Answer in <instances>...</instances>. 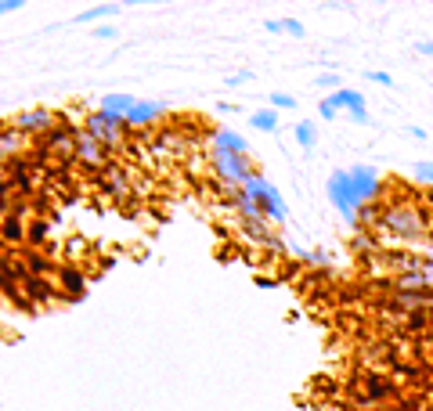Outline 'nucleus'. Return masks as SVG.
Listing matches in <instances>:
<instances>
[{
  "label": "nucleus",
  "instance_id": "obj_1",
  "mask_svg": "<svg viewBox=\"0 0 433 411\" xmlns=\"http://www.w3.org/2000/svg\"><path fill=\"white\" fill-rule=\"evenodd\" d=\"M83 130H87L90 137H98V141L105 145V152H119V148H127L130 126H127V116H116V112L94 109V112H87Z\"/></svg>",
  "mask_w": 433,
  "mask_h": 411
},
{
  "label": "nucleus",
  "instance_id": "obj_2",
  "mask_svg": "<svg viewBox=\"0 0 433 411\" xmlns=\"http://www.w3.org/2000/svg\"><path fill=\"white\" fill-rule=\"evenodd\" d=\"M209 170L216 184L224 188H245L260 170L250 163V155H224V152H209Z\"/></svg>",
  "mask_w": 433,
  "mask_h": 411
},
{
  "label": "nucleus",
  "instance_id": "obj_3",
  "mask_svg": "<svg viewBox=\"0 0 433 411\" xmlns=\"http://www.w3.org/2000/svg\"><path fill=\"white\" fill-rule=\"evenodd\" d=\"M242 192L260 202V209H264V216H267V224H278V228H282L286 220H289V209H286V202H282V192H278V188H274L264 173H257L250 184L242 188Z\"/></svg>",
  "mask_w": 433,
  "mask_h": 411
},
{
  "label": "nucleus",
  "instance_id": "obj_4",
  "mask_svg": "<svg viewBox=\"0 0 433 411\" xmlns=\"http://www.w3.org/2000/svg\"><path fill=\"white\" fill-rule=\"evenodd\" d=\"M329 199L336 202V209H339V216L347 220V224L358 231V209H361V202H358V195H354V184H350V170H336L332 177H329Z\"/></svg>",
  "mask_w": 433,
  "mask_h": 411
},
{
  "label": "nucleus",
  "instance_id": "obj_5",
  "mask_svg": "<svg viewBox=\"0 0 433 411\" xmlns=\"http://www.w3.org/2000/svg\"><path fill=\"white\" fill-rule=\"evenodd\" d=\"M61 119L51 112V109H25V112H18L15 116V130L22 134V137H33V141H40V137H47L54 126H58Z\"/></svg>",
  "mask_w": 433,
  "mask_h": 411
},
{
  "label": "nucleus",
  "instance_id": "obj_6",
  "mask_svg": "<svg viewBox=\"0 0 433 411\" xmlns=\"http://www.w3.org/2000/svg\"><path fill=\"white\" fill-rule=\"evenodd\" d=\"M102 192L109 195V199H116V202H134V170H123V166H116V163H109L105 170H102Z\"/></svg>",
  "mask_w": 433,
  "mask_h": 411
},
{
  "label": "nucleus",
  "instance_id": "obj_7",
  "mask_svg": "<svg viewBox=\"0 0 433 411\" xmlns=\"http://www.w3.org/2000/svg\"><path fill=\"white\" fill-rule=\"evenodd\" d=\"M76 166L94 170V173L109 166V152H105V145H102L98 137H90L87 130H80V137H76Z\"/></svg>",
  "mask_w": 433,
  "mask_h": 411
},
{
  "label": "nucleus",
  "instance_id": "obj_8",
  "mask_svg": "<svg viewBox=\"0 0 433 411\" xmlns=\"http://www.w3.org/2000/svg\"><path fill=\"white\" fill-rule=\"evenodd\" d=\"M163 116H166L163 102H138L134 112L127 116V126H130V130H145V126H156Z\"/></svg>",
  "mask_w": 433,
  "mask_h": 411
},
{
  "label": "nucleus",
  "instance_id": "obj_9",
  "mask_svg": "<svg viewBox=\"0 0 433 411\" xmlns=\"http://www.w3.org/2000/svg\"><path fill=\"white\" fill-rule=\"evenodd\" d=\"M209 152L250 155V145H245V137H242V134H235V130H213V134H209Z\"/></svg>",
  "mask_w": 433,
  "mask_h": 411
},
{
  "label": "nucleus",
  "instance_id": "obj_10",
  "mask_svg": "<svg viewBox=\"0 0 433 411\" xmlns=\"http://www.w3.org/2000/svg\"><path fill=\"white\" fill-rule=\"evenodd\" d=\"M58 286H61V293H66L69 300H80V296L87 293L83 274H80L76 267H69V264H61V271H58Z\"/></svg>",
  "mask_w": 433,
  "mask_h": 411
},
{
  "label": "nucleus",
  "instance_id": "obj_11",
  "mask_svg": "<svg viewBox=\"0 0 433 411\" xmlns=\"http://www.w3.org/2000/svg\"><path fill=\"white\" fill-rule=\"evenodd\" d=\"M332 98H336V105L343 109V112H350V116H368V105H365V94L361 90H354V87H343V90H332Z\"/></svg>",
  "mask_w": 433,
  "mask_h": 411
},
{
  "label": "nucleus",
  "instance_id": "obj_12",
  "mask_svg": "<svg viewBox=\"0 0 433 411\" xmlns=\"http://www.w3.org/2000/svg\"><path fill=\"white\" fill-rule=\"evenodd\" d=\"M365 386H368V393L361 397V407L379 404V400H390V397H394V383H386L383 375H368V379H365Z\"/></svg>",
  "mask_w": 433,
  "mask_h": 411
},
{
  "label": "nucleus",
  "instance_id": "obj_13",
  "mask_svg": "<svg viewBox=\"0 0 433 411\" xmlns=\"http://www.w3.org/2000/svg\"><path fill=\"white\" fill-rule=\"evenodd\" d=\"M25 271H29V278H58V271H61V264H54V260H47L44 252H29L25 257Z\"/></svg>",
  "mask_w": 433,
  "mask_h": 411
},
{
  "label": "nucleus",
  "instance_id": "obj_14",
  "mask_svg": "<svg viewBox=\"0 0 433 411\" xmlns=\"http://www.w3.org/2000/svg\"><path fill=\"white\" fill-rule=\"evenodd\" d=\"M134 105H138V98H134V94L119 90V94H105L98 109H105V112H116V116H130V112H134Z\"/></svg>",
  "mask_w": 433,
  "mask_h": 411
},
{
  "label": "nucleus",
  "instance_id": "obj_15",
  "mask_svg": "<svg viewBox=\"0 0 433 411\" xmlns=\"http://www.w3.org/2000/svg\"><path fill=\"white\" fill-rule=\"evenodd\" d=\"M293 257H296L300 267H318V271H325V267L332 264V257H329L325 249H303V245H296Z\"/></svg>",
  "mask_w": 433,
  "mask_h": 411
},
{
  "label": "nucleus",
  "instance_id": "obj_16",
  "mask_svg": "<svg viewBox=\"0 0 433 411\" xmlns=\"http://www.w3.org/2000/svg\"><path fill=\"white\" fill-rule=\"evenodd\" d=\"M25 238H29V224H25V220L4 216V245H8V249H11V245H25Z\"/></svg>",
  "mask_w": 433,
  "mask_h": 411
},
{
  "label": "nucleus",
  "instance_id": "obj_17",
  "mask_svg": "<svg viewBox=\"0 0 433 411\" xmlns=\"http://www.w3.org/2000/svg\"><path fill=\"white\" fill-rule=\"evenodd\" d=\"M112 15H119V4H94V8H83V11L76 15V22H80V25H90V22L105 25V18H112Z\"/></svg>",
  "mask_w": 433,
  "mask_h": 411
},
{
  "label": "nucleus",
  "instance_id": "obj_18",
  "mask_svg": "<svg viewBox=\"0 0 433 411\" xmlns=\"http://www.w3.org/2000/svg\"><path fill=\"white\" fill-rule=\"evenodd\" d=\"M47 238H51V224L47 220H29V238H25V245L33 249V252H40V249H47Z\"/></svg>",
  "mask_w": 433,
  "mask_h": 411
},
{
  "label": "nucleus",
  "instance_id": "obj_19",
  "mask_svg": "<svg viewBox=\"0 0 433 411\" xmlns=\"http://www.w3.org/2000/svg\"><path fill=\"white\" fill-rule=\"evenodd\" d=\"M22 145H25V137L15 130V126H4V137H0V152H4V163H8V159H22Z\"/></svg>",
  "mask_w": 433,
  "mask_h": 411
},
{
  "label": "nucleus",
  "instance_id": "obj_20",
  "mask_svg": "<svg viewBox=\"0 0 433 411\" xmlns=\"http://www.w3.org/2000/svg\"><path fill=\"white\" fill-rule=\"evenodd\" d=\"M293 137H296V145H300L303 152H315V141H318L315 123H311V119H300V123L293 126Z\"/></svg>",
  "mask_w": 433,
  "mask_h": 411
},
{
  "label": "nucleus",
  "instance_id": "obj_21",
  "mask_svg": "<svg viewBox=\"0 0 433 411\" xmlns=\"http://www.w3.org/2000/svg\"><path fill=\"white\" fill-rule=\"evenodd\" d=\"M250 126L260 130V134H278V112L274 109H260V112L250 116Z\"/></svg>",
  "mask_w": 433,
  "mask_h": 411
},
{
  "label": "nucleus",
  "instance_id": "obj_22",
  "mask_svg": "<svg viewBox=\"0 0 433 411\" xmlns=\"http://www.w3.org/2000/svg\"><path fill=\"white\" fill-rule=\"evenodd\" d=\"M405 329H408V332H426V329H429V314H426V310L405 314Z\"/></svg>",
  "mask_w": 433,
  "mask_h": 411
},
{
  "label": "nucleus",
  "instance_id": "obj_23",
  "mask_svg": "<svg viewBox=\"0 0 433 411\" xmlns=\"http://www.w3.org/2000/svg\"><path fill=\"white\" fill-rule=\"evenodd\" d=\"M267 102H271V109H274V112H278V109H286V112H289V109H296V98H293V94H286V90H271V98H267Z\"/></svg>",
  "mask_w": 433,
  "mask_h": 411
},
{
  "label": "nucleus",
  "instance_id": "obj_24",
  "mask_svg": "<svg viewBox=\"0 0 433 411\" xmlns=\"http://www.w3.org/2000/svg\"><path fill=\"white\" fill-rule=\"evenodd\" d=\"M422 274L429 281V289H433V238L422 242Z\"/></svg>",
  "mask_w": 433,
  "mask_h": 411
},
{
  "label": "nucleus",
  "instance_id": "obj_25",
  "mask_svg": "<svg viewBox=\"0 0 433 411\" xmlns=\"http://www.w3.org/2000/svg\"><path fill=\"white\" fill-rule=\"evenodd\" d=\"M339 112H343V109L336 105V98H332V94H329V98H322V102H318V116H322V119H329V123H332V119H336Z\"/></svg>",
  "mask_w": 433,
  "mask_h": 411
},
{
  "label": "nucleus",
  "instance_id": "obj_26",
  "mask_svg": "<svg viewBox=\"0 0 433 411\" xmlns=\"http://www.w3.org/2000/svg\"><path fill=\"white\" fill-rule=\"evenodd\" d=\"M412 173H415V180H422V184H433V163H429V159H419V163L412 166Z\"/></svg>",
  "mask_w": 433,
  "mask_h": 411
},
{
  "label": "nucleus",
  "instance_id": "obj_27",
  "mask_svg": "<svg viewBox=\"0 0 433 411\" xmlns=\"http://www.w3.org/2000/svg\"><path fill=\"white\" fill-rule=\"evenodd\" d=\"M250 80H253V73H250V69H238V73L224 76V87H242V83H250Z\"/></svg>",
  "mask_w": 433,
  "mask_h": 411
},
{
  "label": "nucleus",
  "instance_id": "obj_28",
  "mask_svg": "<svg viewBox=\"0 0 433 411\" xmlns=\"http://www.w3.org/2000/svg\"><path fill=\"white\" fill-rule=\"evenodd\" d=\"M365 80H368V83H383V87H394V76H390V73H383V69H368V73H365Z\"/></svg>",
  "mask_w": 433,
  "mask_h": 411
},
{
  "label": "nucleus",
  "instance_id": "obj_29",
  "mask_svg": "<svg viewBox=\"0 0 433 411\" xmlns=\"http://www.w3.org/2000/svg\"><path fill=\"white\" fill-rule=\"evenodd\" d=\"M282 22H286V33H289V37H296V40H303V37H307V29H303V22H300V18H282Z\"/></svg>",
  "mask_w": 433,
  "mask_h": 411
},
{
  "label": "nucleus",
  "instance_id": "obj_30",
  "mask_svg": "<svg viewBox=\"0 0 433 411\" xmlns=\"http://www.w3.org/2000/svg\"><path fill=\"white\" fill-rule=\"evenodd\" d=\"M315 87H339V90H343V83H339V76L329 69V73H322L318 80H315Z\"/></svg>",
  "mask_w": 433,
  "mask_h": 411
},
{
  "label": "nucleus",
  "instance_id": "obj_31",
  "mask_svg": "<svg viewBox=\"0 0 433 411\" xmlns=\"http://www.w3.org/2000/svg\"><path fill=\"white\" fill-rule=\"evenodd\" d=\"M90 37H94V40H116L119 33H116L112 25H98V29H90Z\"/></svg>",
  "mask_w": 433,
  "mask_h": 411
},
{
  "label": "nucleus",
  "instance_id": "obj_32",
  "mask_svg": "<svg viewBox=\"0 0 433 411\" xmlns=\"http://www.w3.org/2000/svg\"><path fill=\"white\" fill-rule=\"evenodd\" d=\"M264 29L267 33H286V22L282 18H264Z\"/></svg>",
  "mask_w": 433,
  "mask_h": 411
},
{
  "label": "nucleus",
  "instance_id": "obj_33",
  "mask_svg": "<svg viewBox=\"0 0 433 411\" xmlns=\"http://www.w3.org/2000/svg\"><path fill=\"white\" fill-rule=\"evenodd\" d=\"M415 51H419L422 58H433V40H419V44H415Z\"/></svg>",
  "mask_w": 433,
  "mask_h": 411
},
{
  "label": "nucleus",
  "instance_id": "obj_34",
  "mask_svg": "<svg viewBox=\"0 0 433 411\" xmlns=\"http://www.w3.org/2000/svg\"><path fill=\"white\" fill-rule=\"evenodd\" d=\"M408 134H412L415 141H429V134L422 130V126H419V123H412V126H408Z\"/></svg>",
  "mask_w": 433,
  "mask_h": 411
},
{
  "label": "nucleus",
  "instance_id": "obj_35",
  "mask_svg": "<svg viewBox=\"0 0 433 411\" xmlns=\"http://www.w3.org/2000/svg\"><path fill=\"white\" fill-rule=\"evenodd\" d=\"M22 8V0H4V4H0V11L4 15H11V11H18Z\"/></svg>",
  "mask_w": 433,
  "mask_h": 411
},
{
  "label": "nucleus",
  "instance_id": "obj_36",
  "mask_svg": "<svg viewBox=\"0 0 433 411\" xmlns=\"http://www.w3.org/2000/svg\"><path fill=\"white\" fill-rule=\"evenodd\" d=\"M216 112H238L235 102H216Z\"/></svg>",
  "mask_w": 433,
  "mask_h": 411
},
{
  "label": "nucleus",
  "instance_id": "obj_37",
  "mask_svg": "<svg viewBox=\"0 0 433 411\" xmlns=\"http://www.w3.org/2000/svg\"><path fill=\"white\" fill-rule=\"evenodd\" d=\"M426 206H433V188H429V192H426Z\"/></svg>",
  "mask_w": 433,
  "mask_h": 411
}]
</instances>
